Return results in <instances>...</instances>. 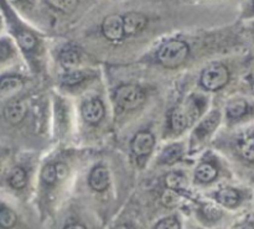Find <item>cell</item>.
Wrapping results in <instances>:
<instances>
[{"label":"cell","instance_id":"9","mask_svg":"<svg viewBox=\"0 0 254 229\" xmlns=\"http://www.w3.org/2000/svg\"><path fill=\"white\" fill-rule=\"evenodd\" d=\"M190 125L184 107H176L169 115V130L173 134H181Z\"/></svg>","mask_w":254,"mask_h":229},{"label":"cell","instance_id":"26","mask_svg":"<svg viewBox=\"0 0 254 229\" xmlns=\"http://www.w3.org/2000/svg\"><path fill=\"white\" fill-rule=\"evenodd\" d=\"M42 181H44L46 185H54V183H56L57 180V175H56V168H55L54 164H49V165H46L44 168V170H42Z\"/></svg>","mask_w":254,"mask_h":229},{"label":"cell","instance_id":"13","mask_svg":"<svg viewBox=\"0 0 254 229\" xmlns=\"http://www.w3.org/2000/svg\"><path fill=\"white\" fill-rule=\"evenodd\" d=\"M215 200L223 207L236 208L241 205L242 197H241V193L237 190L226 187L215 193Z\"/></svg>","mask_w":254,"mask_h":229},{"label":"cell","instance_id":"17","mask_svg":"<svg viewBox=\"0 0 254 229\" xmlns=\"http://www.w3.org/2000/svg\"><path fill=\"white\" fill-rule=\"evenodd\" d=\"M24 86V82L20 77L16 76H6L0 79V96H6V94L15 93L20 91Z\"/></svg>","mask_w":254,"mask_h":229},{"label":"cell","instance_id":"25","mask_svg":"<svg viewBox=\"0 0 254 229\" xmlns=\"http://www.w3.org/2000/svg\"><path fill=\"white\" fill-rule=\"evenodd\" d=\"M241 155L247 161H254V136L246 139L240 145Z\"/></svg>","mask_w":254,"mask_h":229},{"label":"cell","instance_id":"2","mask_svg":"<svg viewBox=\"0 0 254 229\" xmlns=\"http://www.w3.org/2000/svg\"><path fill=\"white\" fill-rule=\"evenodd\" d=\"M230 78V72L223 64H211L203 69L200 77V84L203 89L215 92L227 84Z\"/></svg>","mask_w":254,"mask_h":229},{"label":"cell","instance_id":"32","mask_svg":"<svg viewBox=\"0 0 254 229\" xmlns=\"http://www.w3.org/2000/svg\"><path fill=\"white\" fill-rule=\"evenodd\" d=\"M64 229H86V227H83L82 225H77V223H73V225L67 226Z\"/></svg>","mask_w":254,"mask_h":229},{"label":"cell","instance_id":"35","mask_svg":"<svg viewBox=\"0 0 254 229\" xmlns=\"http://www.w3.org/2000/svg\"><path fill=\"white\" fill-rule=\"evenodd\" d=\"M253 7H254V0H253Z\"/></svg>","mask_w":254,"mask_h":229},{"label":"cell","instance_id":"6","mask_svg":"<svg viewBox=\"0 0 254 229\" xmlns=\"http://www.w3.org/2000/svg\"><path fill=\"white\" fill-rule=\"evenodd\" d=\"M102 32L109 41H122L126 36L123 29V17L116 14L107 16L102 22Z\"/></svg>","mask_w":254,"mask_h":229},{"label":"cell","instance_id":"11","mask_svg":"<svg viewBox=\"0 0 254 229\" xmlns=\"http://www.w3.org/2000/svg\"><path fill=\"white\" fill-rule=\"evenodd\" d=\"M218 175V170L215 164L210 161H203L198 164L195 170V182L201 183V185H207V183L213 182Z\"/></svg>","mask_w":254,"mask_h":229},{"label":"cell","instance_id":"12","mask_svg":"<svg viewBox=\"0 0 254 229\" xmlns=\"http://www.w3.org/2000/svg\"><path fill=\"white\" fill-rule=\"evenodd\" d=\"M27 107L22 101H15L7 104L4 109V116L10 124H19L26 115Z\"/></svg>","mask_w":254,"mask_h":229},{"label":"cell","instance_id":"19","mask_svg":"<svg viewBox=\"0 0 254 229\" xmlns=\"http://www.w3.org/2000/svg\"><path fill=\"white\" fill-rule=\"evenodd\" d=\"M7 182H9V185L14 190H21V188H24L27 182L26 171L22 168L12 169L9 175V178H7Z\"/></svg>","mask_w":254,"mask_h":229},{"label":"cell","instance_id":"5","mask_svg":"<svg viewBox=\"0 0 254 229\" xmlns=\"http://www.w3.org/2000/svg\"><path fill=\"white\" fill-rule=\"evenodd\" d=\"M155 138L150 131H139L130 143L131 151L139 161H143L153 153Z\"/></svg>","mask_w":254,"mask_h":229},{"label":"cell","instance_id":"1","mask_svg":"<svg viewBox=\"0 0 254 229\" xmlns=\"http://www.w3.org/2000/svg\"><path fill=\"white\" fill-rule=\"evenodd\" d=\"M189 55V46L180 40H171L165 42L158 51V59L163 66L175 68L185 62Z\"/></svg>","mask_w":254,"mask_h":229},{"label":"cell","instance_id":"24","mask_svg":"<svg viewBox=\"0 0 254 229\" xmlns=\"http://www.w3.org/2000/svg\"><path fill=\"white\" fill-rule=\"evenodd\" d=\"M185 176L181 175L180 172H171L166 176V185L170 190L178 191L185 186Z\"/></svg>","mask_w":254,"mask_h":229},{"label":"cell","instance_id":"27","mask_svg":"<svg viewBox=\"0 0 254 229\" xmlns=\"http://www.w3.org/2000/svg\"><path fill=\"white\" fill-rule=\"evenodd\" d=\"M14 54V47L11 42L6 39H0V63L9 59Z\"/></svg>","mask_w":254,"mask_h":229},{"label":"cell","instance_id":"23","mask_svg":"<svg viewBox=\"0 0 254 229\" xmlns=\"http://www.w3.org/2000/svg\"><path fill=\"white\" fill-rule=\"evenodd\" d=\"M47 2L55 10H59V11L64 12V14H68V12H72L76 9L77 4H78V0H47Z\"/></svg>","mask_w":254,"mask_h":229},{"label":"cell","instance_id":"22","mask_svg":"<svg viewBox=\"0 0 254 229\" xmlns=\"http://www.w3.org/2000/svg\"><path fill=\"white\" fill-rule=\"evenodd\" d=\"M247 112V103L243 101L231 102L226 108V113L230 119H238Z\"/></svg>","mask_w":254,"mask_h":229},{"label":"cell","instance_id":"20","mask_svg":"<svg viewBox=\"0 0 254 229\" xmlns=\"http://www.w3.org/2000/svg\"><path fill=\"white\" fill-rule=\"evenodd\" d=\"M201 220L206 223H216L222 218V211L213 205H202L200 208Z\"/></svg>","mask_w":254,"mask_h":229},{"label":"cell","instance_id":"14","mask_svg":"<svg viewBox=\"0 0 254 229\" xmlns=\"http://www.w3.org/2000/svg\"><path fill=\"white\" fill-rule=\"evenodd\" d=\"M184 146L181 144H171L166 146L159 156L160 165H174L183 159Z\"/></svg>","mask_w":254,"mask_h":229},{"label":"cell","instance_id":"28","mask_svg":"<svg viewBox=\"0 0 254 229\" xmlns=\"http://www.w3.org/2000/svg\"><path fill=\"white\" fill-rule=\"evenodd\" d=\"M155 229H180V225H179L178 220L174 217L164 218L160 222L156 225Z\"/></svg>","mask_w":254,"mask_h":229},{"label":"cell","instance_id":"31","mask_svg":"<svg viewBox=\"0 0 254 229\" xmlns=\"http://www.w3.org/2000/svg\"><path fill=\"white\" fill-rule=\"evenodd\" d=\"M237 229H254V223L251 222V221H248V222H245L241 226H238Z\"/></svg>","mask_w":254,"mask_h":229},{"label":"cell","instance_id":"7","mask_svg":"<svg viewBox=\"0 0 254 229\" xmlns=\"http://www.w3.org/2000/svg\"><path fill=\"white\" fill-rule=\"evenodd\" d=\"M146 22L148 20H146L145 15L140 14V12H128L126 16H123L124 35L134 36V35L139 34L146 26Z\"/></svg>","mask_w":254,"mask_h":229},{"label":"cell","instance_id":"4","mask_svg":"<svg viewBox=\"0 0 254 229\" xmlns=\"http://www.w3.org/2000/svg\"><path fill=\"white\" fill-rule=\"evenodd\" d=\"M220 123V113L218 111L211 112L207 116L202 119L193 130L191 135V149H196L212 134V131L217 128Z\"/></svg>","mask_w":254,"mask_h":229},{"label":"cell","instance_id":"30","mask_svg":"<svg viewBox=\"0 0 254 229\" xmlns=\"http://www.w3.org/2000/svg\"><path fill=\"white\" fill-rule=\"evenodd\" d=\"M55 168H56L57 180H64V178L67 176V173H68V169H67V166L64 165V164L59 163L55 165Z\"/></svg>","mask_w":254,"mask_h":229},{"label":"cell","instance_id":"34","mask_svg":"<svg viewBox=\"0 0 254 229\" xmlns=\"http://www.w3.org/2000/svg\"><path fill=\"white\" fill-rule=\"evenodd\" d=\"M12 2H20V1H22V0H11Z\"/></svg>","mask_w":254,"mask_h":229},{"label":"cell","instance_id":"10","mask_svg":"<svg viewBox=\"0 0 254 229\" xmlns=\"http://www.w3.org/2000/svg\"><path fill=\"white\" fill-rule=\"evenodd\" d=\"M88 183L92 190L103 192L109 186V172L104 166H97L89 173Z\"/></svg>","mask_w":254,"mask_h":229},{"label":"cell","instance_id":"3","mask_svg":"<svg viewBox=\"0 0 254 229\" xmlns=\"http://www.w3.org/2000/svg\"><path fill=\"white\" fill-rule=\"evenodd\" d=\"M145 101V94L140 87L135 84H126L117 89L116 103L123 111H133Z\"/></svg>","mask_w":254,"mask_h":229},{"label":"cell","instance_id":"29","mask_svg":"<svg viewBox=\"0 0 254 229\" xmlns=\"http://www.w3.org/2000/svg\"><path fill=\"white\" fill-rule=\"evenodd\" d=\"M178 193L175 192V191L170 190L169 188L168 191H165V192L163 193V196H161V201H163L164 205L169 206V207H171V206H175L176 203H178Z\"/></svg>","mask_w":254,"mask_h":229},{"label":"cell","instance_id":"16","mask_svg":"<svg viewBox=\"0 0 254 229\" xmlns=\"http://www.w3.org/2000/svg\"><path fill=\"white\" fill-rule=\"evenodd\" d=\"M203 103H205V101L201 98V96H192L189 98L188 103L184 107V109H185V113L188 115V120L190 125L200 118L201 113L203 111Z\"/></svg>","mask_w":254,"mask_h":229},{"label":"cell","instance_id":"15","mask_svg":"<svg viewBox=\"0 0 254 229\" xmlns=\"http://www.w3.org/2000/svg\"><path fill=\"white\" fill-rule=\"evenodd\" d=\"M60 62L67 71L76 69V67L81 62V54L76 47L66 46L60 54Z\"/></svg>","mask_w":254,"mask_h":229},{"label":"cell","instance_id":"33","mask_svg":"<svg viewBox=\"0 0 254 229\" xmlns=\"http://www.w3.org/2000/svg\"><path fill=\"white\" fill-rule=\"evenodd\" d=\"M117 229H131L130 227H128V226H119V227H117Z\"/></svg>","mask_w":254,"mask_h":229},{"label":"cell","instance_id":"21","mask_svg":"<svg viewBox=\"0 0 254 229\" xmlns=\"http://www.w3.org/2000/svg\"><path fill=\"white\" fill-rule=\"evenodd\" d=\"M87 74L84 71L81 69H71V71H66V73L62 74L61 82L64 86L67 87H74L77 84L82 83L86 79Z\"/></svg>","mask_w":254,"mask_h":229},{"label":"cell","instance_id":"8","mask_svg":"<svg viewBox=\"0 0 254 229\" xmlns=\"http://www.w3.org/2000/svg\"><path fill=\"white\" fill-rule=\"evenodd\" d=\"M82 116L89 124H97L104 116V106L98 99H91L82 106Z\"/></svg>","mask_w":254,"mask_h":229},{"label":"cell","instance_id":"18","mask_svg":"<svg viewBox=\"0 0 254 229\" xmlns=\"http://www.w3.org/2000/svg\"><path fill=\"white\" fill-rule=\"evenodd\" d=\"M16 213L0 201V229H12L16 226Z\"/></svg>","mask_w":254,"mask_h":229}]
</instances>
